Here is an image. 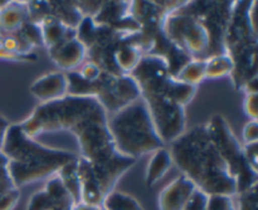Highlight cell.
Here are the masks:
<instances>
[{"label":"cell","instance_id":"6da1fadb","mask_svg":"<svg viewBox=\"0 0 258 210\" xmlns=\"http://www.w3.org/2000/svg\"><path fill=\"white\" fill-rule=\"evenodd\" d=\"M169 151L181 175L207 195L237 194L236 178L217 150L206 125L186 130L170 144Z\"/></svg>","mask_w":258,"mask_h":210},{"label":"cell","instance_id":"7a4b0ae2","mask_svg":"<svg viewBox=\"0 0 258 210\" xmlns=\"http://www.w3.org/2000/svg\"><path fill=\"white\" fill-rule=\"evenodd\" d=\"M2 151L9 159L8 173L18 189L50 179L78 155L71 151L48 148L23 131L19 123H12L5 135Z\"/></svg>","mask_w":258,"mask_h":210},{"label":"cell","instance_id":"3957f363","mask_svg":"<svg viewBox=\"0 0 258 210\" xmlns=\"http://www.w3.org/2000/svg\"><path fill=\"white\" fill-rule=\"evenodd\" d=\"M107 127L116 151L126 158L138 160L165 148L143 98L107 115Z\"/></svg>","mask_w":258,"mask_h":210},{"label":"cell","instance_id":"277c9868","mask_svg":"<svg viewBox=\"0 0 258 210\" xmlns=\"http://www.w3.org/2000/svg\"><path fill=\"white\" fill-rule=\"evenodd\" d=\"M103 108L97 98L70 96L38 105L30 116L20 122V127L30 137L43 133L68 131L88 116Z\"/></svg>","mask_w":258,"mask_h":210},{"label":"cell","instance_id":"5b68a950","mask_svg":"<svg viewBox=\"0 0 258 210\" xmlns=\"http://www.w3.org/2000/svg\"><path fill=\"white\" fill-rule=\"evenodd\" d=\"M207 131L217 150L237 180V194L244 193L257 186V173L247 164L241 146L228 122L222 115H214L206 125Z\"/></svg>","mask_w":258,"mask_h":210},{"label":"cell","instance_id":"8992f818","mask_svg":"<svg viewBox=\"0 0 258 210\" xmlns=\"http://www.w3.org/2000/svg\"><path fill=\"white\" fill-rule=\"evenodd\" d=\"M163 32L166 39L170 40L180 52L202 59L211 45V34L202 20L189 14L166 15L163 20Z\"/></svg>","mask_w":258,"mask_h":210},{"label":"cell","instance_id":"52a82bcc","mask_svg":"<svg viewBox=\"0 0 258 210\" xmlns=\"http://www.w3.org/2000/svg\"><path fill=\"white\" fill-rule=\"evenodd\" d=\"M141 98L148 106L156 132L164 145H170L185 132V107L161 95H149Z\"/></svg>","mask_w":258,"mask_h":210},{"label":"cell","instance_id":"ba28073f","mask_svg":"<svg viewBox=\"0 0 258 210\" xmlns=\"http://www.w3.org/2000/svg\"><path fill=\"white\" fill-rule=\"evenodd\" d=\"M96 98L106 113L111 115L141 98V92L130 75L115 76L103 72L102 87Z\"/></svg>","mask_w":258,"mask_h":210},{"label":"cell","instance_id":"9c48e42d","mask_svg":"<svg viewBox=\"0 0 258 210\" xmlns=\"http://www.w3.org/2000/svg\"><path fill=\"white\" fill-rule=\"evenodd\" d=\"M50 59L63 71L72 72L85 63L87 57V48L77 37L62 40L54 47L48 49Z\"/></svg>","mask_w":258,"mask_h":210},{"label":"cell","instance_id":"30bf717a","mask_svg":"<svg viewBox=\"0 0 258 210\" xmlns=\"http://www.w3.org/2000/svg\"><path fill=\"white\" fill-rule=\"evenodd\" d=\"M29 91L37 100L40 101V103L66 97L68 95L67 75L63 71L47 73L35 80L30 85Z\"/></svg>","mask_w":258,"mask_h":210},{"label":"cell","instance_id":"8fae6325","mask_svg":"<svg viewBox=\"0 0 258 210\" xmlns=\"http://www.w3.org/2000/svg\"><path fill=\"white\" fill-rule=\"evenodd\" d=\"M196 185L186 176L180 175L171 180L158 196L159 210H183Z\"/></svg>","mask_w":258,"mask_h":210},{"label":"cell","instance_id":"7c38bea8","mask_svg":"<svg viewBox=\"0 0 258 210\" xmlns=\"http://www.w3.org/2000/svg\"><path fill=\"white\" fill-rule=\"evenodd\" d=\"M29 20V9L25 2H9L0 10V33L9 34L22 29Z\"/></svg>","mask_w":258,"mask_h":210},{"label":"cell","instance_id":"4fadbf2b","mask_svg":"<svg viewBox=\"0 0 258 210\" xmlns=\"http://www.w3.org/2000/svg\"><path fill=\"white\" fill-rule=\"evenodd\" d=\"M40 28L43 44L49 49L62 40L77 37L76 29L70 28L52 15H44L38 23Z\"/></svg>","mask_w":258,"mask_h":210},{"label":"cell","instance_id":"5bb4252c","mask_svg":"<svg viewBox=\"0 0 258 210\" xmlns=\"http://www.w3.org/2000/svg\"><path fill=\"white\" fill-rule=\"evenodd\" d=\"M174 165L173 158L169 151V149L161 148L159 150L154 151L151 154V158L149 160L148 166H146V173H145V184L146 186H154L159 180L166 175L171 166Z\"/></svg>","mask_w":258,"mask_h":210},{"label":"cell","instance_id":"9a60e30c","mask_svg":"<svg viewBox=\"0 0 258 210\" xmlns=\"http://www.w3.org/2000/svg\"><path fill=\"white\" fill-rule=\"evenodd\" d=\"M143 49L138 44H128V43H122L118 45L113 53V62H115L116 68L121 75H130L140 59L143 58Z\"/></svg>","mask_w":258,"mask_h":210},{"label":"cell","instance_id":"2e32d148","mask_svg":"<svg viewBox=\"0 0 258 210\" xmlns=\"http://www.w3.org/2000/svg\"><path fill=\"white\" fill-rule=\"evenodd\" d=\"M206 69H207V58L202 59H189L184 65H181L180 69L174 75V77L181 83H185L189 86H197L206 80Z\"/></svg>","mask_w":258,"mask_h":210},{"label":"cell","instance_id":"e0dca14e","mask_svg":"<svg viewBox=\"0 0 258 210\" xmlns=\"http://www.w3.org/2000/svg\"><path fill=\"white\" fill-rule=\"evenodd\" d=\"M20 199V189L13 183L7 169H0V210H14Z\"/></svg>","mask_w":258,"mask_h":210},{"label":"cell","instance_id":"ac0fdd59","mask_svg":"<svg viewBox=\"0 0 258 210\" xmlns=\"http://www.w3.org/2000/svg\"><path fill=\"white\" fill-rule=\"evenodd\" d=\"M236 69L234 60L228 53H222V54L213 55L211 58H207V69H206V80H216V78L224 77V76L233 75Z\"/></svg>","mask_w":258,"mask_h":210},{"label":"cell","instance_id":"d6986e66","mask_svg":"<svg viewBox=\"0 0 258 210\" xmlns=\"http://www.w3.org/2000/svg\"><path fill=\"white\" fill-rule=\"evenodd\" d=\"M101 206L103 210H144L134 196L118 190H112L107 194Z\"/></svg>","mask_w":258,"mask_h":210},{"label":"cell","instance_id":"ffe728a7","mask_svg":"<svg viewBox=\"0 0 258 210\" xmlns=\"http://www.w3.org/2000/svg\"><path fill=\"white\" fill-rule=\"evenodd\" d=\"M77 159L75 161H72V163L67 164L64 168L60 169V171L57 175L59 176L62 183L64 184L66 189L70 191L72 198L75 199L76 204L78 205L81 203V189L80 180H78L77 176Z\"/></svg>","mask_w":258,"mask_h":210},{"label":"cell","instance_id":"44dd1931","mask_svg":"<svg viewBox=\"0 0 258 210\" xmlns=\"http://www.w3.org/2000/svg\"><path fill=\"white\" fill-rule=\"evenodd\" d=\"M55 201L49 195L45 189L37 191L29 199V203L27 204V210H52Z\"/></svg>","mask_w":258,"mask_h":210},{"label":"cell","instance_id":"7402d4cb","mask_svg":"<svg viewBox=\"0 0 258 210\" xmlns=\"http://www.w3.org/2000/svg\"><path fill=\"white\" fill-rule=\"evenodd\" d=\"M207 210H237L233 196L211 195L208 199Z\"/></svg>","mask_w":258,"mask_h":210},{"label":"cell","instance_id":"603a6c76","mask_svg":"<svg viewBox=\"0 0 258 210\" xmlns=\"http://www.w3.org/2000/svg\"><path fill=\"white\" fill-rule=\"evenodd\" d=\"M208 199L209 195H207L206 193L201 191L199 189H196L191 193V195L189 196L183 210H207Z\"/></svg>","mask_w":258,"mask_h":210},{"label":"cell","instance_id":"cb8c5ba5","mask_svg":"<svg viewBox=\"0 0 258 210\" xmlns=\"http://www.w3.org/2000/svg\"><path fill=\"white\" fill-rule=\"evenodd\" d=\"M77 72L87 82H96L102 75V69L92 60L83 63L80 69H77Z\"/></svg>","mask_w":258,"mask_h":210},{"label":"cell","instance_id":"d4e9b609","mask_svg":"<svg viewBox=\"0 0 258 210\" xmlns=\"http://www.w3.org/2000/svg\"><path fill=\"white\" fill-rule=\"evenodd\" d=\"M243 108L246 115L251 121H257L258 118V93H247L243 102Z\"/></svg>","mask_w":258,"mask_h":210},{"label":"cell","instance_id":"484cf974","mask_svg":"<svg viewBox=\"0 0 258 210\" xmlns=\"http://www.w3.org/2000/svg\"><path fill=\"white\" fill-rule=\"evenodd\" d=\"M243 155L247 164L251 166L253 171L258 170V143L244 144L243 145Z\"/></svg>","mask_w":258,"mask_h":210},{"label":"cell","instance_id":"4316f807","mask_svg":"<svg viewBox=\"0 0 258 210\" xmlns=\"http://www.w3.org/2000/svg\"><path fill=\"white\" fill-rule=\"evenodd\" d=\"M243 143L244 144H253L258 143V122L257 121H251L246 123L243 128Z\"/></svg>","mask_w":258,"mask_h":210},{"label":"cell","instance_id":"83f0119b","mask_svg":"<svg viewBox=\"0 0 258 210\" xmlns=\"http://www.w3.org/2000/svg\"><path fill=\"white\" fill-rule=\"evenodd\" d=\"M76 205H77V204H76V201L73 200V199H68V200L55 201L52 210H75Z\"/></svg>","mask_w":258,"mask_h":210},{"label":"cell","instance_id":"f1b7e54d","mask_svg":"<svg viewBox=\"0 0 258 210\" xmlns=\"http://www.w3.org/2000/svg\"><path fill=\"white\" fill-rule=\"evenodd\" d=\"M10 125H12V123H10L4 116L0 115V150H2L3 144H4L5 140V135H7L8 128H9Z\"/></svg>","mask_w":258,"mask_h":210},{"label":"cell","instance_id":"f546056e","mask_svg":"<svg viewBox=\"0 0 258 210\" xmlns=\"http://www.w3.org/2000/svg\"><path fill=\"white\" fill-rule=\"evenodd\" d=\"M9 164V159L5 156V154L0 150V169H7Z\"/></svg>","mask_w":258,"mask_h":210}]
</instances>
